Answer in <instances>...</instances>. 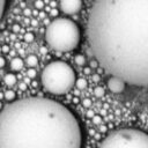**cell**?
<instances>
[{
	"instance_id": "obj_1",
	"label": "cell",
	"mask_w": 148,
	"mask_h": 148,
	"mask_svg": "<svg viewBox=\"0 0 148 148\" xmlns=\"http://www.w3.org/2000/svg\"><path fill=\"white\" fill-rule=\"evenodd\" d=\"M87 34L98 65L126 83L148 87V0H95Z\"/></svg>"
},
{
	"instance_id": "obj_2",
	"label": "cell",
	"mask_w": 148,
	"mask_h": 148,
	"mask_svg": "<svg viewBox=\"0 0 148 148\" xmlns=\"http://www.w3.org/2000/svg\"><path fill=\"white\" fill-rule=\"evenodd\" d=\"M81 142L77 119L53 99L27 97L0 110V148H81Z\"/></svg>"
},
{
	"instance_id": "obj_3",
	"label": "cell",
	"mask_w": 148,
	"mask_h": 148,
	"mask_svg": "<svg viewBox=\"0 0 148 148\" xmlns=\"http://www.w3.org/2000/svg\"><path fill=\"white\" fill-rule=\"evenodd\" d=\"M81 39L77 24L66 17H57L45 30V40L54 51L69 52L76 49Z\"/></svg>"
},
{
	"instance_id": "obj_4",
	"label": "cell",
	"mask_w": 148,
	"mask_h": 148,
	"mask_svg": "<svg viewBox=\"0 0 148 148\" xmlns=\"http://www.w3.org/2000/svg\"><path fill=\"white\" fill-rule=\"evenodd\" d=\"M43 87L53 95H64L75 84V73L65 61L56 60L46 65L42 72Z\"/></svg>"
},
{
	"instance_id": "obj_5",
	"label": "cell",
	"mask_w": 148,
	"mask_h": 148,
	"mask_svg": "<svg viewBox=\"0 0 148 148\" xmlns=\"http://www.w3.org/2000/svg\"><path fill=\"white\" fill-rule=\"evenodd\" d=\"M99 148H148V134L135 128H120L110 133Z\"/></svg>"
},
{
	"instance_id": "obj_6",
	"label": "cell",
	"mask_w": 148,
	"mask_h": 148,
	"mask_svg": "<svg viewBox=\"0 0 148 148\" xmlns=\"http://www.w3.org/2000/svg\"><path fill=\"white\" fill-rule=\"evenodd\" d=\"M59 8L66 15H74L81 10L82 0H60Z\"/></svg>"
},
{
	"instance_id": "obj_7",
	"label": "cell",
	"mask_w": 148,
	"mask_h": 148,
	"mask_svg": "<svg viewBox=\"0 0 148 148\" xmlns=\"http://www.w3.org/2000/svg\"><path fill=\"white\" fill-rule=\"evenodd\" d=\"M125 84H126V82L118 76H111L108 80V88L110 91H112L114 94L123 92L125 89Z\"/></svg>"
},
{
	"instance_id": "obj_8",
	"label": "cell",
	"mask_w": 148,
	"mask_h": 148,
	"mask_svg": "<svg viewBox=\"0 0 148 148\" xmlns=\"http://www.w3.org/2000/svg\"><path fill=\"white\" fill-rule=\"evenodd\" d=\"M10 68L14 71V72H18L23 68V60L21 58H13L10 60Z\"/></svg>"
},
{
	"instance_id": "obj_9",
	"label": "cell",
	"mask_w": 148,
	"mask_h": 148,
	"mask_svg": "<svg viewBox=\"0 0 148 148\" xmlns=\"http://www.w3.org/2000/svg\"><path fill=\"white\" fill-rule=\"evenodd\" d=\"M3 82L7 84V86H14L16 83V76L12 73H7L5 76H3Z\"/></svg>"
},
{
	"instance_id": "obj_10",
	"label": "cell",
	"mask_w": 148,
	"mask_h": 148,
	"mask_svg": "<svg viewBox=\"0 0 148 148\" xmlns=\"http://www.w3.org/2000/svg\"><path fill=\"white\" fill-rule=\"evenodd\" d=\"M25 64H27L30 68H32V67H35V66L38 64V58H37L35 54H29V56L27 57V59H25Z\"/></svg>"
},
{
	"instance_id": "obj_11",
	"label": "cell",
	"mask_w": 148,
	"mask_h": 148,
	"mask_svg": "<svg viewBox=\"0 0 148 148\" xmlns=\"http://www.w3.org/2000/svg\"><path fill=\"white\" fill-rule=\"evenodd\" d=\"M74 61H75L76 65H79V66H83V65L86 64V58H84V56H82V54H76Z\"/></svg>"
},
{
	"instance_id": "obj_12",
	"label": "cell",
	"mask_w": 148,
	"mask_h": 148,
	"mask_svg": "<svg viewBox=\"0 0 148 148\" xmlns=\"http://www.w3.org/2000/svg\"><path fill=\"white\" fill-rule=\"evenodd\" d=\"M3 97H5V99H6V101L12 102V101H14V99H15V92H14L13 90H7V91L3 94Z\"/></svg>"
},
{
	"instance_id": "obj_13",
	"label": "cell",
	"mask_w": 148,
	"mask_h": 148,
	"mask_svg": "<svg viewBox=\"0 0 148 148\" xmlns=\"http://www.w3.org/2000/svg\"><path fill=\"white\" fill-rule=\"evenodd\" d=\"M75 84H76V87H77L79 89H84V88H87V86H88V83H87V81H86L84 79H77V80L75 81Z\"/></svg>"
},
{
	"instance_id": "obj_14",
	"label": "cell",
	"mask_w": 148,
	"mask_h": 148,
	"mask_svg": "<svg viewBox=\"0 0 148 148\" xmlns=\"http://www.w3.org/2000/svg\"><path fill=\"white\" fill-rule=\"evenodd\" d=\"M6 5H7V0H0V21L3 16L5 9H6Z\"/></svg>"
},
{
	"instance_id": "obj_15",
	"label": "cell",
	"mask_w": 148,
	"mask_h": 148,
	"mask_svg": "<svg viewBox=\"0 0 148 148\" xmlns=\"http://www.w3.org/2000/svg\"><path fill=\"white\" fill-rule=\"evenodd\" d=\"M23 39H24L27 43H31V42L35 39V36H34V34H32V32H27V34L24 35Z\"/></svg>"
},
{
	"instance_id": "obj_16",
	"label": "cell",
	"mask_w": 148,
	"mask_h": 148,
	"mask_svg": "<svg viewBox=\"0 0 148 148\" xmlns=\"http://www.w3.org/2000/svg\"><path fill=\"white\" fill-rule=\"evenodd\" d=\"M95 95H96L97 97H102V96L104 95V89H103L102 87H97V88L95 89Z\"/></svg>"
},
{
	"instance_id": "obj_17",
	"label": "cell",
	"mask_w": 148,
	"mask_h": 148,
	"mask_svg": "<svg viewBox=\"0 0 148 148\" xmlns=\"http://www.w3.org/2000/svg\"><path fill=\"white\" fill-rule=\"evenodd\" d=\"M82 105H83L84 108H89V106H91V101H90L89 98H86V99L82 101Z\"/></svg>"
},
{
	"instance_id": "obj_18",
	"label": "cell",
	"mask_w": 148,
	"mask_h": 148,
	"mask_svg": "<svg viewBox=\"0 0 148 148\" xmlns=\"http://www.w3.org/2000/svg\"><path fill=\"white\" fill-rule=\"evenodd\" d=\"M36 74H37V73H36V71H35L34 68H30V69L28 71V76L31 77V79H34V77L36 76Z\"/></svg>"
},
{
	"instance_id": "obj_19",
	"label": "cell",
	"mask_w": 148,
	"mask_h": 148,
	"mask_svg": "<svg viewBox=\"0 0 148 148\" xmlns=\"http://www.w3.org/2000/svg\"><path fill=\"white\" fill-rule=\"evenodd\" d=\"M43 6H44V3H43V1H42V0H37V1L35 2V7H36L37 9L43 8Z\"/></svg>"
},
{
	"instance_id": "obj_20",
	"label": "cell",
	"mask_w": 148,
	"mask_h": 148,
	"mask_svg": "<svg viewBox=\"0 0 148 148\" xmlns=\"http://www.w3.org/2000/svg\"><path fill=\"white\" fill-rule=\"evenodd\" d=\"M5 65H6V59L0 56V68H2Z\"/></svg>"
},
{
	"instance_id": "obj_21",
	"label": "cell",
	"mask_w": 148,
	"mask_h": 148,
	"mask_svg": "<svg viewBox=\"0 0 148 148\" xmlns=\"http://www.w3.org/2000/svg\"><path fill=\"white\" fill-rule=\"evenodd\" d=\"M1 51H2L3 53H7V52H9V46H8V45H3V46L1 47Z\"/></svg>"
},
{
	"instance_id": "obj_22",
	"label": "cell",
	"mask_w": 148,
	"mask_h": 148,
	"mask_svg": "<svg viewBox=\"0 0 148 148\" xmlns=\"http://www.w3.org/2000/svg\"><path fill=\"white\" fill-rule=\"evenodd\" d=\"M94 123L95 124H99L101 123V117L99 116H95L94 117Z\"/></svg>"
},
{
	"instance_id": "obj_23",
	"label": "cell",
	"mask_w": 148,
	"mask_h": 148,
	"mask_svg": "<svg viewBox=\"0 0 148 148\" xmlns=\"http://www.w3.org/2000/svg\"><path fill=\"white\" fill-rule=\"evenodd\" d=\"M18 30H20V27H18V24H14V25H13V31L17 32Z\"/></svg>"
},
{
	"instance_id": "obj_24",
	"label": "cell",
	"mask_w": 148,
	"mask_h": 148,
	"mask_svg": "<svg viewBox=\"0 0 148 148\" xmlns=\"http://www.w3.org/2000/svg\"><path fill=\"white\" fill-rule=\"evenodd\" d=\"M90 65H91V67H92V68H95V67H97L98 62H97V61H91V62H90Z\"/></svg>"
},
{
	"instance_id": "obj_25",
	"label": "cell",
	"mask_w": 148,
	"mask_h": 148,
	"mask_svg": "<svg viewBox=\"0 0 148 148\" xmlns=\"http://www.w3.org/2000/svg\"><path fill=\"white\" fill-rule=\"evenodd\" d=\"M25 88H27V86H25V83H24V82H22V83L20 84V89H23V90H24Z\"/></svg>"
},
{
	"instance_id": "obj_26",
	"label": "cell",
	"mask_w": 148,
	"mask_h": 148,
	"mask_svg": "<svg viewBox=\"0 0 148 148\" xmlns=\"http://www.w3.org/2000/svg\"><path fill=\"white\" fill-rule=\"evenodd\" d=\"M57 13H58V12H57L56 9H53V10H51V15H53V16H56V15H57Z\"/></svg>"
},
{
	"instance_id": "obj_27",
	"label": "cell",
	"mask_w": 148,
	"mask_h": 148,
	"mask_svg": "<svg viewBox=\"0 0 148 148\" xmlns=\"http://www.w3.org/2000/svg\"><path fill=\"white\" fill-rule=\"evenodd\" d=\"M98 80H99L98 75H94V81H98Z\"/></svg>"
},
{
	"instance_id": "obj_28",
	"label": "cell",
	"mask_w": 148,
	"mask_h": 148,
	"mask_svg": "<svg viewBox=\"0 0 148 148\" xmlns=\"http://www.w3.org/2000/svg\"><path fill=\"white\" fill-rule=\"evenodd\" d=\"M84 73H90V69H89V68H86V69H84Z\"/></svg>"
},
{
	"instance_id": "obj_29",
	"label": "cell",
	"mask_w": 148,
	"mask_h": 148,
	"mask_svg": "<svg viewBox=\"0 0 148 148\" xmlns=\"http://www.w3.org/2000/svg\"><path fill=\"white\" fill-rule=\"evenodd\" d=\"M2 109V104H1V102H0V110Z\"/></svg>"
}]
</instances>
